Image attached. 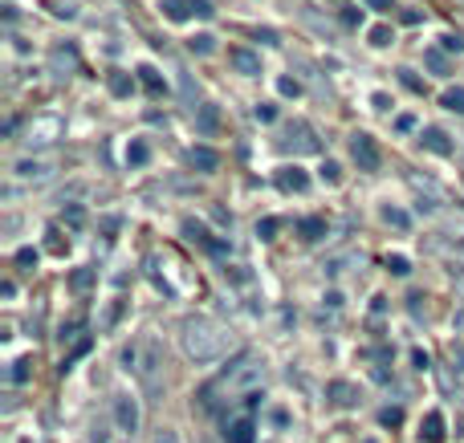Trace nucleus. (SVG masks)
Returning <instances> with one entry per match:
<instances>
[{
	"label": "nucleus",
	"instance_id": "1",
	"mask_svg": "<svg viewBox=\"0 0 464 443\" xmlns=\"http://www.w3.org/2000/svg\"><path fill=\"white\" fill-rule=\"evenodd\" d=\"M261 382H265V358L261 354H236V358L224 366V374L216 378L212 386H204V407H216V394H224V398H249V394L261 391Z\"/></svg>",
	"mask_w": 464,
	"mask_h": 443
},
{
	"label": "nucleus",
	"instance_id": "2",
	"mask_svg": "<svg viewBox=\"0 0 464 443\" xmlns=\"http://www.w3.org/2000/svg\"><path fill=\"white\" fill-rule=\"evenodd\" d=\"M180 350H183V358L196 362V366L224 358V350H228V329L220 326V321H212V317H183Z\"/></svg>",
	"mask_w": 464,
	"mask_h": 443
},
{
	"label": "nucleus",
	"instance_id": "3",
	"mask_svg": "<svg viewBox=\"0 0 464 443\" xmlns=\"http://www.w3.org/2000/svg\"><path fill=\"white\" fill-rule=\"evenodd\" d=\"M122 366L139 378V386L155 398V394H163V345L155 342V338H139L122 350Z\"/></svg>",
	"mask_w": 464,
	"mask_h": 443
},
{
	"label": "nucleus",
	"instance_id": "4",
	"mask_svg": "<svg viewBox=\"0 0 464 443\" xmlns=\"http://www.w3.org/2000/svg\"><path fill=\"white\" fill-rule=\"evenodd\" d=\"M62 134H66V122L57 114H37L29 126H25V134H21V143L29 150H45L53 147V143H62Z\"/></svg>",
	"mask_w": 464,
	"mask_h": 443
},
{
	"label": "nucleus",
	"instance_id": "5",
	"mask_svg": "<svg viewBox=\"0 0 464 443\" xmlns=\"http://www.w3.org/2000/svg\"><path fill=\"white\" fill-rule=\"evenodd\" d=\"M350 159L359 163V171H379V167H383L379 143H375L371 134H363V131H354V134H350Z\"/></svg>",
	"mask_w": 464,
	"mask_h": 443
},
{
	"label": "nucleus",
	"instance_id": "6",
	"mask_svg": "<svg viewBox=\"0 0 464 443\" xmlns=\"http://www.w3.org/2000/svg\"><path fill=\"white\" fill-rule=\"evenodd\" d=\"M53 175H57V163L53 159H17L13 163V179L17 183H50Z\"/></svg>",
	"mask_w": 464,
	"mask_h": 443
},
{
	"label": "nucleus",
	"instance_id": "7",
	"mask_svg": "<svg viewBox=\"0 0 464 443\" xmlns=\"http://www.w3.org/2000/svg\"><path fill=\"white\" fill-rule=\"evenodd\" d=\"M282 150H294V155H318L322 143H318V134H314L310 122H294V126L285 131V138H282Z\"/></svg>",
	"mask_w": 464,
	"mask_h": 443
},
{
	"label": "nucleus",
	"instance_id": "8",
	"mask_svg": "<svg viewBox=\"0 0 464 443\" xmlns=\"http://www.w3.org/2000/svg\"><path fill=\"white\" fill-rule=\"evenodd\" d=\"M115 427L122 431V435H134L139 431V419H143V410H139V398H131V394H115Z\"/></svg>",
	"mask_w": 464,
	"mask_h": 443
},
{
	"label": "nucleus",
	"instance_id": "9",
	"mask_svg": "<svg viewBox=\"0 0 464 443\" xmlns=\"http://www.w3.org/2000/svg\"><path fill=\"white\" fill-rule=\"evenodd\" d=\"M74 69H78V53H74V45H57V49L50 53V73L53 78H74Z\"/></svg>",
	"mask_w": 464,
	"mask_h": 443
},
{
	"label": "nucleus",
	"instance_id": "10",
	"mask_svg": "<svg viewBox=\"0 0 464 443\" xmlns=\"http://www.w3.org/2000/svg\"><path fill=\"white\" fill-rule=\"evenodd\" d=\"M228 66L236 69V73H245V78H257V73H261V57H257L253 49H232Z\"/></svg>",
	"mask_w": 464,
	"mask_h": 443
},
{
	"label": "nucleus",
	"instance_id": "11",
	"mask_svg": "<svg viewBox=\"0 0 464 443\" xmlns=\"http://www.w3.org/2000/svg\"><path fill=\"white\" fill-rule=\"evenodd\" d=\"M277 187H282V191H306V187H310V175H306L301 167H282V171H277Z\"/></svg>",
	"mask_w": 464,
	"mask_h": 443
},
{
	"label": "nucleus",
	"instance_id": "12",
	"mask_svg": "<svg viewBox=\"0 0 464 443\" xmlns=\"http://www.w3.org/2000/svg\"><path fill=\"white\" fill-rule=\"evenodd\" d=\"M419 143H424V150H431V155H452V143H448V134L440 131V126L419 131Z\"/></svg>",
	"mask_w": 464,
	"mask_h": 443
},
{
	"label": "nucleus",
	"instance_id": "13",
	"mask_svg": "<svg viewBox=\"0 0 464 443\" xmlns=\"http://www.w3.org/2000/svg\"><path fill=\"white\" fill-rule=\"evenodd\" d=\"M187 163L196 167V171H216V167H220V155H216L212 147H192L187 150Z\"/></svg>",
	"mask_w": 464,
	"mask_h": 443
},
{
	"label": "nucleus",
	"instance_id": "14",
	"mask_svg": "<svg viewBox=\"0 0 464 443\" xmlns=\"http://www.w3.org/2000/svg\"><path fill=\"white\" fill-rule=\"evenodd\" d=\"M196 131L199 134H216L220 131V114H216V106H208V102L196 106Z\"/></svg>",
	"mask_w": 464,
	"mask_h": 443
},
{
	"label": "nucleus",
	"instance_id": "15",
	"mask_svg": "<svg viewBox=\"0 0 464 443\" xmlns=\"http://www.w3.org/2000/svg\"><path fill=\"white\" fill-rule=\"evenodd\" d=\"M428 443H444V415L440 410H431L428 419H424V431H419Z\"/></svg>",
	"mask_w": 464,
	"mask_h": 443
},
{
	"label": "nucleus",
	"instance_id": "16",
	"mask_svg": "<svg viewBox=\"0 0 464 443\" xmlns=\"http://www.w3.org/2000/svg\"><path fill=\"white\" fill-rule=\"evenodd\" d=\"M228 443H253V419L249 415H240V419L228 423Z\"/></svg>",
	"mask_w": 464,
	"mask_h": 443
},
{
	"label": "nucleus",
	"instance_id": "17",
	"mask_svg": "<svg viewBox=\"0 0 464 443\" xmlns=\"http://www.w3.org/2000/svg\"><path fill=\"white\" fill-rule=\"evenodd\" d=\"M330 398H334V407H350V403L359 398V391H354L350 382H330Z\"/></svg>",
	"mask_w": 464,
	"mask_h": 443
},
{
	"label": "nucleus",
	"instance_id": "18",
	"mask_svg": "<svg viewBox=\"0 0 464 443\" xmlns=\"http://www.w3.org/2000/svg\"><path fill=\"white\" fill-rule=\"evenodd\" d=\"M440 106H444V110H452V114H464V85H456V90H444Z\"/></svg>",
	"mask_w": 464,
	"mask_h": 443
},
{
	"label": "nucleus",
	"instance_id": "19",
	"mask_svg": "<svg viewBox=\"0 0 464 443\" xmlns=\"http://www.w3.org/2000/svg\"><path fill=\"white\" fill-rule=\"evenodd\" d=\"M163 13H167V20H187L192 17V4L187 0H163Z\"/></svg>",
	"mask_w": 464,
	"mask_h": 443
},
{
	"label": "nucleus",
	"instance_id": "20",
	"mask_svg": "<svg viewBox=\"0 0 464 443\" xmlns=\"http://www.w3.org/2000/svg\"><path fill=\"white\" fill-rule=\"evenodd\" d=\"M139 78H143V85H147L151 94H163V78H159L155 66H139Z\"/></svg>",
	"mask_w": 464,
	"mask_h": 443
},
{
	"label": "nucleus",
	"instance_id": "21",
	"mask_svg": "<svg viewBox=\"0 0 464 443\" xmlns=\"http://www.w3.org/2000/svg\"><path fill=\"white\" fill-rule=\"evenodd\" d=\"M301 236H306V240H322V236H326V220H318V215L301 220Z\"/></svg>",
	"mask_w": 464,
	"mask_h": 443
},
{
	"label": "nucleus",
	"instance_id": "22",
	"mask_svg": "<svg viewBox=\"0 0 464 443\" xmlns=\"http://www.w3.org/2000/svg\"><path fill=\"white\" fill-rule=\"evenodd\" d=\"M134 90V78H127V73H110V94L115 98H127Z\"/></svg>",
	"mask_w": 464,
	"mask_h": 443
},
{
	"label": "nucleus",
	"instance_id": "23",
	"mask_svg": "<svg viewBox=\"0 0 464 443\" xmlns=\"http://www.w3.org/2000/svg\"><path fill=\"white\" fill-rule=\"evenodd\" d=\"M69 285H74V289H78V293H86V289H90V285H94V268H78V273H74V277H69Z\"/></svg>",
	"mask_w": 464,
	"mask_h": 443
},
{
	"label": "nucleus",
	"instance_id": "24",
	"mask_svg": "<svg viewBox=\"0 0 464 443\" xmlns=\"http://www.w3.org/2000/svg\"><path fill=\"white\" fill-rule=\"evenodd\" d=\"M187 45H192V53H199V57H208V53L216 49V45H212V37H208V33L192 37V41H187Z\"/></svg>",
	"mask_w": 464,
	"mask_h": 443
},
{
	"label": "nucleus",
	"instance_id": "25",
	"mask_svg": "<svg viewBox=\"0 0 464 443\" xmlns=\"http://www.w3.org/2000/svg\"><path fill=\"white\" fill-rule=\"evenodd\" d=\"M127 163H131V167H143V163H147V143H131V150H127Z\"/></svg>",
	"mask_w": 464,
	"mask_h": 443
},
{
	"label": "nucleus",
	"instance_id": "26",
	"mask_svg": "<svg viewBox=\"0 0 464 443\" xmlns=\"http://www.w3.org/2000/svg\"><path fill=\"white\" fill-rule=\"evenodd\" d=\"M424 61H428V66L436 69L440 78H444V73H448V61H444V53H440V49H428V57H424Z\"/></svg>",
	"mask_w": 464,
	"mask_h": 443
},
{
	"label": "nucleus",
	"instance_id": "27",
	"mask_svg": "<svg viewBox=\"0 0 464 443\" xmlns=\"http://www.w3.org/2000/svg\"><path fill=\"white\" fill-rule=\"evenodd\" d=\"M383 220H387L391 228H407V212H399V208H387V212H383Z\"/></svg>",
	"mask_w": 464,
	"mask_h": 443
},
{
	"label": "nucleus",
	"instance_id": "28",
	"mask_svg": "<svg viewBox=\"0 0 464 443\" xmlns=\"http://www.w3.org/2000/svg\"><path fill=\"white\" fill-rule=\"evenodd\" d=\"M371 45H391V29H387V25H375V29H371Z\"/></svg>",
	"mask_w": 464,
	"mask_h": 443
},
{
	"label": "nucleus",
	"instance_id": "29",
	"mask_svg": "<svg viewBox=\"0 0 464 443\" xmlns=\"http://www.w3.org/2000/svg\"><path fill=\"white\" fill-rule=\"evenodd\" d=\"M277 90H282L285 98H298V94H301V85L294 82V78H282V82H277Z\"/></svg>",
	"mask_w": 464,
	"mask_h": 443
},
{
	"label": "nucleus",
	"instance_id": "30",
	"mask_svg": "<svg viewBox=\"0 0 464 443\" xmlns=\"http://www.w3.org/2000/svg\"><path fill=\"white\" fill-rule=\"evenodd\" d=\"M387 268H391L395 277H407V273H412V268H407V261H403V256H391V261H387Z\"/></svg>",
	"mask_w": 464,
	"mask_h": 443
},
{
	"label": "nucleus",
	"instance_id": "31",
	"mask_svg": "<svg viewBox=\"0 0 464 443\" xmlns=\"http://www.w3.org/2000/svg\"><path fill=\"white\" fill-rule=\"evenodd\" d=\"M187 4H192V13H196V17H212V13H216L208 0H187Z\"/></svg>",
	"mask_w": 464,
	"mask_h": 443
},
{
	"label": "nucleus",
	"instance_id": "32",
	"mask_svg": "<svg viewBox=\"0 0 464 443\" xmlns=\"http://www.w3.org/2000/svg\"><path fill=\"white\" fill-rule=\"evenodd\" d=\"M399 73H403V85H407V90H415V94H419V90H424V82H419V78H415L412 69H399Z\"/></svg>",
	"mask_w": 464,
	"mask_h": 443
},
{
	"label": "nucleus",
	"instance_id": "33",
	"mask_svg": "<svg viewBox=\"0 0 464 443\" xmlns=\"http://www.w3.org/2000/svg\"><path fill=\"white\" fill-rule=\"evenodd\" d=\"M257 118H261V122H273V118H277V106L261 102V106H257Z\"/></svg>",
	"mask_w": 464,
	"mask_h": 443
},
{
	"label": "nucleus",
	"instance_id": "34",
	"mask_svg": "<svg viewBox=\"0 0 464 443\" xmlns=\"http://www.w3.org/2000/svg\"><path fill=\"white\" fill-rule=\"evenodd\" d=\"M17 264H21V268L37 264V252H33V248H21V252H17Z\"/></svg>",
	"mask_w": 464,
	"mask_h": 443
},
{
	"label": "nucleus",
	"instance_id": "35",
	"mask_svg": "<svg viewBox=\"0 0 464 443\" xmlns=\"http://www.w3.org/2000/svg\"><path fill=\"white\" fill-rule=\"evenodd\" d=\"M444 49H448V53H460V49H464V41H460V37H452V33H448V37H444Z\"/></svg>",
	"mask_w": 464,
	"mask_h": 443
},
{
	"label": "nucleus",
	"instance_id": "36",
	"mask_svg": "<svg viewBox=\"0 0 464 443\" xmlns=\"http://www.w3.org/2000/svg\"><path fill=\"white\" fill-rule=\"evenodd\" d=\"M412 126H415V118H412V114H399V118H395V131H403V134H407Z\"/></svg>",
	"mask_w": 464,
	"mask_h": 443
},
{
	"label": "nucleus",
	"instance_id": "37",
	"mask_svg": "<svg viewBox=\"0 0 464 443\" xmlns=\"http://www.w3.org/2000/svg\"><path fill=\"white\" fill-rule=\"evenodd\" d=\"M155 443H180V435H175V431H171V427H163V431H159V435H155Z\"/></svg>",
	"mask_w": 464,
	"mask_h": 443
},
{
	"label": "nucleus",
	"instance_id": "38",
	"mask_svg": "<svg viewBox=\"0 0 464 443\" xmlns=\"http://www.w3.org/2000/svg\"><path fill=\"white\" fill-rule=\"evenodd\" d=\"M322 179H326V183H338V163H326V167H322Z\"/></svg>",
	"mask_w": 464,
	"mask_h": 443
},
{
	"label": "nucleus",
	"instance_id": "39",
	"mask_svg": "<svg viewBox=\"0 0 464 443\" xmlns=\"http://www.w3.org/2000/svg\"><path fill=\"white\" fill-rule=\"evenodd\" d=\"M25 366H29V362L21 358V362H13V382H21V378L29 374V370H25Z\"/></svg>",
	"mask_w": 464,
	"mask_h": 443
},
{
	"label": "nucleus",
	"instance_id": "40",
	"mask_svg": "<svg viewBox=\"0 0 464 443\" xmlns=\"http://www.w3.org/2000/svg\"><path fill=\"white\" fill-rule=\"evenodd\" d=\"M66 220H69V228H78V224H82V208H69Z\"/></svg>",
	"mask_w": 464,
	"mask_h": 443
},
{
	"label": "nucleus",
	"instance_id": "41",
	"mask_svg": "<svg viewBox=\"0 0 464 443\" xmlns=\"http://www.w3.org/2000/svg\"><path fill=\"white\" fill-rule=\"evenodd\" d=\"M53 8V17H74V8H69V4H50Z\"/></svg>",
	"mask_w": 464,
	"mask_h": 443
},
{
	"label": "nucleus",
	"instance_id": "42",
	"mask_svg": "<svg viewBox=\"0 0 464 443\" xmlns=\"http://www.w3.org/2000/svg\"><path fill=\"white\" fill-rule=\"evenodd\" d=\"M366 4H371V8H379V13H387V8H391V0H366Z\"/></svg>",
	"mask_w": 464,
	"mask_h": 443
},
{
	"label": "nucleus",
	"instance_id": "43",
	"mask_svg": "<svg viewBox=\"0 0 464 443\" xmlns=\"http://www.w3.org/2000/svg\"><path fill=\"white\" fill-rule=\"evenodd\" d=\"M204 443H212V439H204Z\"/></svg>",
	"mask_w": 464,
	"mask_h": 443
}]
</instances>
